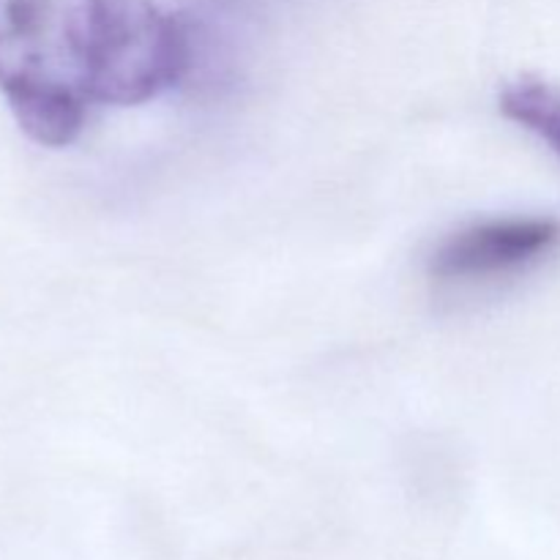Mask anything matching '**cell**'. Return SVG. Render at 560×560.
Segmentation results:
<instances>
[{"instance_id":"obj_1","label":"cell","mask_w":560,"mask_h":560,"mask_svg":"<svg viewBox=\"0 0 560 560\" xmlns=\"http://www.w3.org/2000/svg\"><path fill=\"white\" fill-rule=\"evenodd\" d=\"M184 22L153 0H0V96L31 140L63 148L98 104H142L189 69Z\"/></svg>"},{"instance_id":"obj_2","label":"cell","mask_w":560,"mask_h":560,"mask_svg":"<svg viewBox=\"0 0 560 560\" xmlns=\"http://www.w3.org/2000/svg\"><path fill=\"white\" fill-rule=\"evenodd\" d=\"M560 244V222L550 217H503L459 228L438 244L430 277L441 284H479L528 271Z\"/></svg>"},{"instance_id":"obj_3","label":"cell","mask_w":560,"mask_h":560,"mask_svg":"<svg viewBox=\"0 0 560 560\" xmlns=\"http://www.w3.org/2000/svg\"><path fill=\"white\" fill-rule=\"evenodd\" d=\"M501 113L539 137L560 159V85L545 77H520L503 85Z\"/></svg>"}]
</instances>
